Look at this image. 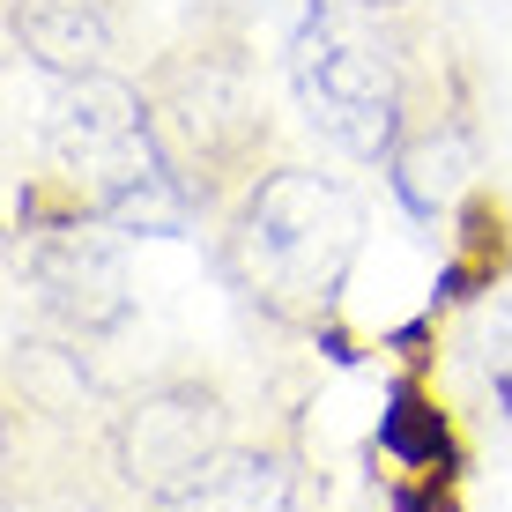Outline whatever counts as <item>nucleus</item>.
<instances>
[{
  "label": "nucleus",
  "instance_id": "nucleus-3",
  "mask_svg": "<svg viewBox=\"0 0 512 512\" xmlns=\"http://www.w3.org/2000/svg\"><path fill=\"white\" fill-rule=\"evenodd\" d=\"M38 134H45V156H52V164H60L75 186H90L97 216L119 201V193H134L141 179L171 171L164 149H156V134H149L141 97H134L119 75H104V67L52 82Z\"/></svg>",
  "mask_w": 512,
  "mask_h": 512
},
{
  "label": "nucleus",
  "instance_id": "nucleus-6",
  "mask_svg": "<svg viewBox=\"0 0 512 512\" xmlns=\"http://www.w3.org/2000/svg\"><path fill=\"white\" fill-rule=\"evenodd\" d=\"M23 45L52 75H90L104 52H112V23H104L97 0H30L23 8Z\"/></svg>",
  "mask_w": 512,
  "mask_h": 512
},
{
  "label": "nucleus",
  "instance_id": "nucleus-7",
  "mask_svg": "<svg viewBox=\"0 0 512 512\" xmlns=\"http://www.w3.org/2000/svg\"><path fill=\"white\" fill-rule=\"evenodd\" d=\"M171 512H297V483L275 453H223V468Z\"/></svg>",
  "mask_w": 512,
  "mask_h": 512
},
{
  "label": "nucleus",
  "instance_id": "nucleus-1",
  "mask_svg": "<svg viewBox=\"0 0 512 512\" xmlns=\"http://www.w3.org/2000/svg\"><path fill=\"white\" fill-rule=\"evenodd\" d=\"M290 90L312 134L342 156H394L401 141V52L372 0H305L290 30Z\"/></svg>",
  "mask_w": 512,
  "mask_h": 512
},
{
  "label": "nucleus",
  "instance_id": "nucleus-2",
  "mask_svg": "<svg viewBox=\"0 0 512 512\" xmlns=\"http://www.w3.org/2000/svg\"><path fill=\"white\" fill-rule=\"evenodd\" d=\"M364 245V201L327 171H275L238 216V275L290 320H312L342 297Z\"/></svg>",
  "mask_w": 512,
  "mask_h": 512
},
{
  "label": "nucleus",
  "instance_id": "nucleus-4",
  "mask_svg": "<svg viewBox=\"0 0 512 512\" xmlns=\"http://www.w3.org/2000/svg\"><path fill=\"white\" fill-rule=\"evenodd\" d=\"M223 453H231V416L193 379H164V386H149V394H134L112 423L119 475L156 505L193 498V490L223 468Z\"/></svg>",
  "mask_w": 512,
  "mask_h": 512
},
{
  "label": "nucleus",
  "instance_id": "nucleus-5",
  "mask_svg": "<svg viewBox=\"0 0 512 512\" xmlns=\"http://www.w3.org/2000/svg\"><path fill=\"white\" fill-rule=\"evenodd\" d=\"M30 290H38V305L67 334H82V342H90V334H112L134 312L127 260L97 231H45L30 245Z\"/></svg>",
  "mask_w": 512,
  "mask_h": 512
},
{
  "label": "nucleus",
  "instance_id": "nucleus-8",
  "mask_svg": "<svg viewBox=\"0 0 512 512\" xmlns=\"http://www.w3.org/2000/svg\"><path fill=\"white\" fill-rule=\"evenodd\" d=\"M483 379H490V394H498V409L512 423V290L483 312Z\"/></svg>",
  "mask_w": 512,
  "mask_h": 512
}]
</instances>
